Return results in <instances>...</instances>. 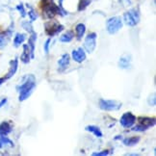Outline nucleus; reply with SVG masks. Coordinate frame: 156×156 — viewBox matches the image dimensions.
Here are the masks:
<instances>
[{
    "instance_id": "nucleus-1",
    "label": "nucleus",
    "mask_w": 156,
    "mask_h": 156,
    "mask_svg": "<svg viewBox=\"0 0 156 156\" xmlns=\"http://www.w3.org/2000/svg\"><path fill=\"white\" fill-rule=\"evenodd\" d=\"M36 88V78L33 74H29L24 77L20 86L19 87L20 91V100L23 101L27 99L32 94Z\"/></svg>"
},
{
    "instance_id": "nucleus-2",
    "label": "nucleus",
    "mask_w": 156,
    "mask_h": 156,
    "mask_svg": "<svg viewBox=\"0 0 156 156\" xmlns=\"http://www.w3.org/2000/svg\"><path fill=\"white\" fill-rule=\"evenodd\" d=\"M122 21L121 20V17L119 16L111 17L106 22V28L109 34H116L119 29H122Z\"/></svg>"
},
{
    "instance_id": "nucleus-3",
    "label": "nucleus",
    "mask_w": 156,
    "mask_h": 156,
    "mask_svg": "<svg viewBox=\"0 0 156 156\" xmlns=\"http://www.w3.org/2000/svg\"><path fill=\"white\" fill-rule=\"evenodd\" d=\"M99 108L104 111H117L119 110L122 107V103L117 100H106V99H99L98 102Z\"/></svg>"
},
{
    "instance_id": "nucleus-4",
    "label": "nucleus",
    "mask_w": 156,
    "mask_h": 156,
    "mask_svg": "<svg viewBox=\"0 0 156 156\" xmlns=\"http://www.w3.org/2000/svg\"><path fill=\"white\" fill-rule=\"evenodd\" d=\"M124 22L126 23L128 26H135L138 24L140 20L139 13L136 10H130L124 14Z\"/></svg>"
},
{
    "instance_id": "nucleus-5",
    "label": "nucleus",
    "mask_w": 156,
    "mask_h": 156,
    "mask_svg": "<svg viewBox=\"0 0 156 156\" xmlns=\"http://www.w3.org/2000/svg\"><path fill=\"white\" fill-rule=\"evenodd\" d=\"M64 30V26L57 22H47L45 23V32L49 37H53Z\"/></svg>"
},
{
    "instance_id": "nucleus-6",
    "label": "nucleus",
    "mask_w": 156,
    "mask_h": 156,
    "mask_svg": "<svg viewBox=\"0 0 156 156\" xmlns=\"http://www.w3.org/2000/svg\"><path fill=\"white\" fill-rule=\"evenodd\" d=\"M121 125L124 128H130L134 125V123L136 122V117L133 115L132 113L127 112V113H124L123 115L121 118Z\"/></svg>"
},
{
    "instance_id": "nucleus-7",
    "label": "nucleus",
    "mask_w": 156,
    "mask_h": 156,
    "mask_svg": "<svg viewBox=\"0 0 156 156\" xmlns=\"http://www.w3.org/2000/svg\"><path fill=\"white\" fill-rule=\"evenodd\" d=\"M85 49L89 52L92 53L95 46H97V34L95 33H89L85 39V43H84Z\"/></svg>"
},
{
    "instance_id": "nucleus-8",
    "label": "nucleus",
    "mask_w": 156,
    "mask_h": 156,
    "mask_svg": "<svg viewBox=\"0 0 156 156\" xmlns=\"http://www.w3.org/2000/svg\"><path fill=\"white\" fill-rule=\"evenodd\" d=\"M71 56H73V59L77 63H82L86 60V53L82 47H79L78 49L73 50V53H71Z\"/></svg>"
},
{
    "instance_id": "nucleus-9",
    "label": "nucleus",
    "mask_w": 156,
    "mask_h": 156,
    "mask_svg": "<svg viewBox=\"0 0 156 156\" xmlns=\"http://www.w3.org/2000/svg\"><path fill=\"white\" fill-rule=\"evenodd\" d=\"M69 54H63L62 57L59 59L58 65H59V71H63L69 67Z\"/></svg>"
},
{
    "instance_id": "nucleus-10",
    "label": "nucleus",
    "mask_w": 156,
    "mask_h": 156,
    "mask_svg": "<svg viewBox=\"0 0 156 156\" xmlns=\"http://www.w3.org/2000/svg\"><path fill=\"white\" fill-rule=\"evenodd\" d=\"M139 123L144 125L147 129H148L149 127L154 126L155 125V118H149V117H140L139 119Z\"/></svg>"
},
{
    "instance_id": "nucleus-11",
    "label": "nucleus",
    "mask_w": 156,
    "mask_h": 156,
    "mask_svg": "<svg viewBox=\"0 0 156 156\" xmlns=\"http://www.w3.org/2000/svg\"><path fill=\"white\" fill-rule=\"evenodd\" d=\"M130 64H131V56L128 55V54H124V55H122L119 58V68L128 69L130 67Z\"/></svg>"
},
{
    "instance_id": "nucleus-12",
    "label": "nucleus",
    "mask_w": 156,
    "mask_h": 156,
    "mask_svg": "<svg viewBox=\"0 0 156 156\" xmlns=\"http://www.w3.org/2000/svg\"><path fill=\"white\" fill-rule=\"evenodd\" d=\"M10 65H11L10 70H9L8 74L6 75V77H5L6 79H8V78H11L13 75H15V73H16L17 67H19V61H17V59H15V60H13V61H11Z\"/></svg>"
},
{
    "instance_id": "nucleus-13",
    "label": "nucleus",
    "mask_w": 156,
    "mask_h": 156,
    "mask_svg": "<svg viewBox=\"0 0 156 156\" xmlns=\"http://www.w3.org/2000/svg\"><path fill=\"white\" fill-rule=\"evenodd\" d=\"M36 40H37V34H36L35 32H33L32 36L29 38V41H28V46H29L30 52H31V58H34V50H35Z\"/></svg>"
},
{
    "instance_id": "nucleus-14",
    "label": "nucleus",
    "mask_w": 156,
    "mask_h": 156,
    "mask_svg": "<svg viewBox=\"0 0 156 156\" xmlns=\"http://www.w3.org/2000/svg\"><path fill=\"white\" fill-rule=\"evenodd\" d=\"M140 142V137H129V138H125V139L122 140V143L125 146L127 147H133L135 145H137L138 143Z\"/></svg>"
},
{
    "instance_id": "nucleus-15",
    "label": "nucleus",
    "mask_w": 156,
    "mask_h": 156,
    "mask_svg": "<svg viewBox=\"0 0 156 156\" xmlns=\"http://www.w3.org/2000/svg\"><path fill=\"white\" fill-rule=\"evenodd\" d=\"M30 54H31V52H30V49H29V46L27 45V44H24L23 45V53H22V55H21V57H20V59H21V61L23 62V63H25V64H27V63H29V61H30Z\"/></svg>"
},
{
    "instance_id": "nucleus-16",
    "label": "nucleus",
    "mask_w": 156,
    "mask_h": 156,
    "mask_svg": "<svg viewBox=\"0 0 156 156\" xmlns=\"http://www.w3.org/2000/svg\"><path fill=\"white\" fill-rule=\"evenodd\" d=\"M87 131L91 132V133H93L95 137H98V138H101L103 136L102 132H101V130L99 129V127L98 126H94V125H88V126L85 128Z\"/></svg>"
},
{
    "instance_id": "nucleus-17",
    "label": "nucleus",
    "mask_w": 156,
    "mask_h": 156,
    "mask_svg": "<svg viewBox=\"0 0 156 156\" xmlns=\"http://www.w3.org/2000/svg\"><path fill=\"white\" fill-rule=\"evenodd\" d=\"M75 32H76V36H77V39L80 40L82 39V37L84 36L86 32V26L83 24V23H79V24H77L76 27H75Z\"/></svg>"
},
{
    "instance_id": "nucleus-18",
    "label": "nucleus",
    "mask_w": 156,
    "mask_h": 156,
    "mask_svg": "<svg viewBox=\"0 0 156 156\" xmlns=\"http://www.w3.org/2000/svg\"><path fill=\"white\" fill-rule=\"evenodd\" d=\"M12 131L11 124L7 122H4L0 124V134L1 135H7Z\"/></svg>"
},
{
    "instance_id": "nucleus-19",
    "label": "nucleus",
    "mask_w": 156,
    "mask_h": 156,
    "mask_svg": "<svg viewBox=\"0 0 156 156\" xmlns=\"http://www.w3.org/2000/svg\"><path fill=\"white\" fill-rule=\"evenodd\" d=\"M73 37H74V33L73 31H68L67 33H65L63 36H61L60 41H61L62 43H69V41H73Z\"/></svg>"
},
{
    "instance_id": "nucleus-20",
    "label": "nucleus",
    "mask_w": 156,
    "mask_h": 156,
    "mask_svg": "<svg viewBox=\"0 0 156 156\" xmlns=\"http://www.w3.org/2000/svg\"><path fill=\"white\" fill-rule=\"evenodd\" d=\"M6 145H9L11 147L14 146L13 142H12L11 140H9L7 137H6V135H1L0 134V147H2L3 146H6Z\"/></svg>"
},
{
    "instance_id": "nucleus-21",
    "label": "nucleus",
    "mask_w": 156,
    "mask_h": 156,
    "mask_svg": "<svg viewBox=\"0 0 156 156\" xmlns=\"http://www.w3.org/2000/svg\"><path fill=\"white\" fill-rule=\"evenodd\" d=\"M24 41H25V35H23V34H16V38L14 40L15 46H20Z\"/></svg>"
},
{
    "instance_id": "nucleus-22",
    "label": "nucleus",
    "mask_w": 156,
    "mask_h": 156,
    "mask_svg": "<svg viewBox=\"0 0 156 156\" xmlns=\"http://www.w3.org/2000/svg\"><path fill=\"white\" fill-rule=\"evenodd\" d=\"M90 4V0H80L79 6H78V11H82L85 9Z\"/></svg>"
},
{
    "instance_id": "nucleus-23",
    "label": "nucleus",
    "mask_w": 156,
    "mask_h": 156,
    "mask_svg": "<svg viewBox=\"0 0 156 156\" xmlns=\"http://www.w3.org/2000/svg\"><path fill=\"white\" fill-rule=\"evenodd\" d=\"M22 26H23V28L26 30V31H28L30 33H33L34 32V30L32 29V25L30 24L28 21H24V22H23L22 23Z\"/></svg>"
},
{
    "instance_id": "nucleus-24",
    "label": "nucleus",
    "mask_w": 156,
    "mask_h": 156,
    "mask_svg": "<svg viewBox=\"0 0 156 156\" xmlns=\"http://www.w3.org/2000/svg\"><path fill=\"white\" fill-rule=\"evenodd\" d=\"M133 131H138V132H143V131H145V130H147V128L144 126V125H142V124H140V123H138L136 126H134V128L132 129Z\"/></svg>"
},
{
    "instance_id": "nucleus-25",
    "label": "nucleus",
    "mask_w": 156,
    "mask_h": 156,
    "mask_svg": "<svg viewBox=\"0 0 156 156\" xmlns=\"http://www.w3.org/2000/svg\"><path fill=\"white\" fill-rule=\"evenodd\" d=\"M29 16H30V20H31V21H34V20H36V19H37V14L35 13L34 10H31L29 12Z\"/></svg>"
},
{
    "instance_id": "nucleus-26",
    "label": "nucleus",
    "mask_w": 156,
    "mask_h": 156,
    "mask_svg": "<svg viewBox=\"0 0 156 156\" xmlns=\"http://www.w3.org/2000/svg\"><path fill=\"white\" fill-rule=\"evenodd\" d=\"M109 154V151H102L101 152H94L93 155L94 156H105V155H108Z\"/></svg>"
},
{
    "instance_id": "nucleus-27",
    "label": "nucleus",
    "mask_w": 156,
    "mask_h": 156,
    "mask_svg": "<svg viewBox=\"0 0 156 156\" xmlns=\"http://www.w3.org/2000/svg\"><path fill=\"white\" fill-rule=\"evenodd\" d=\"M50 39H48V40H46V41H45V44H44V51H45V53H48V51H49V44H50Z\"/></svg>"
},
{
    "instance_id": "nucleus-28",
    "label": "nucleus",
    "mask_w": 156,
    "mask_h": 156,
    "mask_svg": "<svg viewBox=\"0 0 156 156\" xmlns=\"http://www.w3.org/2000/svg\"><path fill=\"white\" fill-rule=\"evenodd\" d=\"M6 101H7V100H6V98H5V99H2V100H1V102H0V107H2L3 104L6 103Z\"/></svg>"
},
{
    "instance_id": "nucleus-29",
    "label": "nucleus",
    "mask_w": 156,
    "mask_h": 156,
    "mask_svg": "<svg viewBox=\"0 0 156 156\" xmlns=\"http://www.w3.org/2000/svg\"><path fill=\"white\" fill-rule=\"evenodd\" d=\"M5 80H6V78H0V85H1L2 83H4Z\"/></svg>"
}]
</instances>
